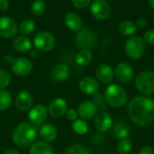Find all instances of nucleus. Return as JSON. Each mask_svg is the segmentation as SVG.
Here are the masks:
<instances>
[{
    "instance_id": "f257e3e1",
    "label": "nucleus",
    "mask_w": 154,
    "mask_h": 154,
    "mask_svg": "<svg viewBox=\"0 0 154 154\" xmlns=\"http://www.w3.org/2000/svg\"><path fill=\"white\" fill-rule=\"evenodd\" d=\"M131 120L137 125L148 127L154 122V100L148 97H135L128 105Z\"/></svg>"
},
{
    "instance_id": "f03ea898",
    "label": "nucleus",
    "mask_w": 154,
    "mask_h": 154,
    "mask_svg": "<svg viewBox=\"0 0 154 154\" xmlns=\"http://www.w3.org/2000/svg\"><path fill=\"white\" fill-rule=\"evenodd\" d=\"M37 136L35 126L28 122L19 124L13 132L12 139L15 145L21 148H25L31 145Z\"/></svg>"
},
{
    "instance_id": "7ed1b4c3",
    "label": "nucleus",
    "mask_w": 154,
    "mask_h": 154,
    "mask_svg": "<svg viewBox=\"0 0 154 154\" xmlns=\"http://www.w3.org/2000/svg\"><path fill=\"white\" fill-rule=\"evenodd\" d=\"M127 93L118 84H111L105 90V100L113 107H122L127 102Z\"/></svg>"
},
{
    "instance_id": "20e7f679",
    "label": "nucleus",
    "mask_w": 154,
    "mask_h": 154,
    "mask_svg": "<svg viewBox=\"0 0 154 154\" xmlns=\"http://www.w3.org/2000/svg\"><path fill=\"white\" fill-rule=\"evenodd\" d=\"M146 50V43L144 42L143 39L140 36L133 35L131 36L125 44V53L134 60L141 59Z\"/></svg>"
},
{
    "instance_id": "39448f33",
    "label": "nucleus",
    "mask_w": 154,
    "mask_h": 154,
    "mask_svg": "<svg viewBox=\"0 0 154 154\" xmlns=\"http://www.w3.org/2000/svg\"><path fill=\"white\" fill-rule=\"evenodd\" d=\"M55 37L54 35L47 31H42L36 33L33 37V46L39 52H48L51 51L55 46Z\"/></svg>"
},
{
    "instance_id": "423d86ee",
    "label": "nucleus",
    "mask_w": 154,
    "mask_h": 154,
    "mask_svg": "<svg viewBox=\"0 0 154 154\" xmlns=\"http://www.w3.org/2000/svg\"><path fill=\"white\" fill-rule=\"evenodd\" d=\"M97 34L89 29H83L79 31L75 38V44L80 50H89L97 43Z\"/></svg>"
},
{
    "instance_id": "0eeeda50",
    "label": "nucleus",
    "mask_w": 154,
    "mask_h": 154,
    "mask_svg": "<svg viewBox=\"0 0 154 154\" xmlns=\"http://www.w3.org/2000/svg\"><path fill=\"white\" fill-rule=\"evenodd\" d=\"M135 87L143 95H152L154 93V73L152 71H143L135 79Z\"/></svg>"
},
{
    "instance_id": "6e6552de",
    "label": "nucleus",
    "mask_w": 154,
    "mask_h": 154,
    "mask_svg": "<svg viewBox=\"0 0 154 154\" xmlns=\"http://www.w3.org/2000/svg\"><path fill=\"white\" fill-rule=\"evenodd\" d=\"M90 11L94 18L103 21L109 17L111 14V6L106 0H94L91 2Z\"/></svg>"
},
{
    "instance_id": "1a4fd4ad",
    "label": "nucleus",
    "mask_w": 154,
    "mask_h": 154,
    "mask_svg": "<svg viewBox=\"0 0 154 154\" xmlns=\"http://www.w3.org/2000/svg\"><path fill=\"white\" fill-rule=\"evenodd\" d=\"M18 32L16 22L9 16H0V36L5 39L14 37Z\"/></svg>"
},
{
    "instance_id": "9d476101",
    "label": "nucleus",
    "mask_w": 154,
    "mask_h": 154,
    "mask_svg": "<svg viewBox=\"0 0 154 154\" xmlns=\"http://www.w3.org/2000/svg\"><path fill=\"white\" fill-rule=\"evenodd\" d=\"M11 69L17 76H27L32 71L33 65L29 59L20 57L14 60L11 64Z\"/></svg>"
},
{
    "instance_id": "9b49d317",
    "label": "nucleus",
    "mask_w": 154,
    "mask_h": 154,
    "mask_svg": "<svg viewBox=\"0 0 154 154\" xmlns=\"http://www.w3.org/2000/svg\"><path fill=\"white\" fill-rule=\"evenodd\" d=\"M134 69L127 62H120L116 65L115 69V76L116 79L124 84L129 83L134 78Z\"/></svg>"
},
{
    "instance_id": "f8f14e48",
    "label": "nucleus",
    "mask_w": 154,
    "mask_h": 154,
    "mask_svg": "<svg viewBox=\"0 0 154 154\" xmlns=\"http://www.w3.org/2000/svg\"><path fill=\"white\" fill-rule=\"evenodd\" d=\"M98 111L97 106L91 100H85L79 105L78 115L83 120H90L94 118Z\"/></svg>"
},
{
    "instance_id": "ddd939ff",
    "label": "nucleus",
    "mask_w": 154,
    "mask_h": 154,
    "mask_svg": "<svg viewBox=\"0 0 154 154\" xmlns=\"http://www.w3.org/2000/svg\"><path fill=\"white\" fill-rule=\"evenodd\" d=\"M48 109L43 105H36L33 106L28 114V118L31 124L33 125H40L48 117Z\"/></svg>"
},
{
    "instance_id": "4468645a",
    "label": "nucleus",
    "mask_w": 154,
    "mask_h": 154,
    "mask_svg": "<svg viewBox=\"0 0 154 154\" xmlns=\"http://www.w3.org/2000/svg\"><path fill=\"white\" fill-rule=\"evenodd\" d=\"M68 111V105L66 100L63 98H55L53 99L48 107V113L53 118H60L66 115Z\"/></svg>"
},
{
    "instance_id": "2eb2a0df",
    "label": "nucleus",
    "mask_w": 154,
    "mask_h": 154,
    "mask_svg": "<svg viewBox=\"0 0 154 154\" xmlns=\"http://www.w3.org/2000/svg\"><path fill=\"white\" fill-rule=\"evenodd\" d=\"M95 127L97 131L101 133L108 132L113 125V119L110 114L107 112L102 111L95 116Z\"/></svg>"
},
{
    "instance_id": "dca6fc26",
    "label": "nucleus",
    "mask_w": 154,
    "mask_h": 154,
    "mask_svg": "<svg viewBox=\"0 0 154 154\" xmlns=\"http://www.w3.org/2000/svg\"><path fill=\"white\" fill-rule=\"evenodd\" d=\"M79 89L88 95H94L99 91L100 85L93 77H84L79 82Z\"/></svg>"
},
{
    "instance_id": "f3484780",
    "label": "nucleus",
    "mask_w": 154,
    "mask_h": 154,
    "mask_svg": "<svg viewBox=\"0 0 154 154\" xmlns=\"http://www.w3.org/2000/svg\"><path fill=\"white\" fill-rule=\"evenodd\" d=\"M32 97L28 91H21L15 97L14 105L19 111L25 112L32 107Z\"/></svg>"
},
{
    "instance_id": "a211bd4d",
    "label": "nucleus",
    "mask_w": 154,
    "mask_h": 154,
    "mask_svg": "<svg viewBox=\"0 0 154 154\" xmlns=\"http://www.w3.org/2000/svg\"><path fill=\"white\" fill-rule=\"evenodd\" d=\"M96 76L98 81L103 84H109L114 79L115 71L107 64H101L97 68Z\"/></svg>"
},
{
    "instance_id": "6ab92c4d",
    "label": "nucleus",
    "mask_w": 154,
    "mask_h": 154,
    "mask_svg": "<svg viewBox=\"0 0 154 154\" xmlns=\"http://www.w3.org/2000/svg\"><path fill=\"white\" fill-rule=\"evenodd\" d=\"M65 25L72 32H79L81 30L83 22L81 16L75 12H69L64 17Z\"/></svg>"
},
{
    "instance_id": "aec40b11",
    "label": "nucleus",
    "mask_w": 154,
    "mask_h": 154,
    "mask_svg": "<svg viewBox=\"0 0 154 154\" xmlns=\"http://www.w3.org/2000/svg\"><path fill=\"white\" fill-rule=\"evenodd\" d=\"M69 73L70 70L68 65L64 63H59L52 68L51 76L53 80L57 82H63L69 77Z\"/></svg>"
},
{
    "instance_id": "412c9836",
    "label": "nucleus",
    "mask_w": 154,
    "mask_h": 154,
    "mask_svg": "<svg viewBox=\"0 0 154 154\" xmlns=\"http://www.w3.org/2000/svg\"><path fill=\"white\" fill-rule=\"evenodd\" d=\"M13 46L17 51L25 53L32 50V43L27 36L20 35V36H17L14 38V40L13 42Z\"/></svg>"
},
{
    "instance_id": "4be33fe9",
    "label": "nucleus",
    "mask_w": 154,
    "mask_h": 154,
    "mask_svg": "<svg viewBox=\"0 0 154 154\" xmlns=\"http://www.w3.org/2000/svg\"><path fill=\"white\" fill-rule=\"evenodd\" d=\"M113 134L117 139H126L130 135V128L128 124L124 120H118L116 122L113 127Z\"/></svg>"
},
{
    "instance_id": "5701e85b",
    "label": "nucleus",
    "mask_w": 154,
    "mask_h": 154,
    "mask_svg": "<svg viewBox=\"0 0 154 154\" xmlns=\"http://www.w3.org/2000/svg\"><path fill=\"white\" fill-rule=\"evenodd\" d=\"M40 135L44 142H54L58 136V131L56 127L51 124L43 125L40 129Z\"/></svg>"
},
{
    "instance_id": "b1692460",
    "label": "nucleus",
    "mask_w": 154,
    "mask_h": 154,
    "mask_svg": "<svg viewBox=\"0 0 154 154\" xmlns=\"http://www.w3.org/2000/svg\"><path fill=\"white\" fill-rule=\"evenodd\" d=\"M29 154H53V150L47 142L39 141L30 147Z\"/></svg>"
},
{
    "instance_id": "393cba45",
    "label": "nucleus",
    "mask_w": 154,
    "mask_h": 154,
    "mask_svg": "<svg viewBox=\"0 0 154 154\" xmlns=\"http://www.w3.org/2000/svg\"><path fill=\"white\" fill-rule=\"evenodd\" d=\"M137 26L135 23L130 20H124L119 23L118 30L125 36H133L137 32Z\"/></svg>"
},
{
    "instance_id": "a878e982",
    "label": "nucleus",
    "mask_w": 154,
    "mask_h": 154,
    "mask_svg": "<svg viewBox=\"0 0 154 154\" xmlns=\"http://www.w3.org/2000/svg\"><path fill=\"white\" fill-rule=\"evenodd\" d=\"M35 27H36V24H35L34 21L30 18H26L19 23L18 32L21 35L26 36V35L31 34L35 30Z\"/></svg>"
},
{
    "instance_id": "bb28decb",
    "label": "nucleus",
    "mask_w": 154,
    "mask_h": 154,
    "mask_svg": "<svg viewBox=\"0 0 154 154\" xmlns=\"http://www.w3.org/2000/svg\"><path fill=\"white\" fill-rule=\"evenodd\" d=\"M93 60V54L89 50H80L75 58L76 63L79 66H87Z\"/></svg>"
},
{
    "instance_id": "cd10ccee",
    "label": "nucleus",
    "mask_w": 154,
    "mask_h": 154,
    "mask_svg": "<svg viewBox=\"0 0 154 154\" xmlns=\"http://www.w3.org/2000/svg\"><path fill=\"white\" fill-rule=\"evenodd\" d=\"M72 129L77 134L84 135L88 131V125L83 119H77L72 124Z\"/></svg>"
},
{
    "instance_id": "c85d7f7f",
    "label": "nucleus",
    "mask_w": 154,
    "mask_h": 154,
    "mask_svg": "<svg viewBox=\"0 0 154 154\" xmlns=\"http://www.w3.org/2000/svg\"><path fill=\"white\" fill-rule=\"evenodd\" d=\"M12 104V95L7 90H0V111L6 110Z\"/></svg>"
},
{
    "instance_id": "c756f323",
    "label": "nucleus",
    "mask_w": 154,
    "mask_h": 154,
    "mask_svg": "<svg viewBox=\"0 0 154 154\" xmlns=\"http://www.w3.org/2000/svg\"><path fill=\"white\" fill-rule=\"evenodd\" d=\"M133 149L132 142L129 139H122L116 145V151L119 154H129Z\"/></svg>"
},
{
    "instance_id": "7c9ffc66",
    "label": "nucleus",
    "mask_w": 154,
    "mask_h": 154,
    "mask_svg": "<svg viewBox=\"0 0 154 154\" xmlns=\"http://www.w3.org/2000/svg\"><path fill=\"white\" fill-rule=\"evenodd\" d=\"M45 10H46V3L43 0H35L31 6V11L32 14H34L35 16L42 15Z\"/></svg>"
},
{
    "instance_id": "2f4dec72",
    "label": "nucleus",
    "mask_w": 154,
    "mask_h": 154,
    "mask_svg": "<svg viewBox=\"0 0 154 154\" xmlns=\"http://www.w3.org/2000/svg\"><path fill=\"white\" fill-rule=\"evenodd\" d=\"M65 154H90L88 149H87L85 146L80 144H74L69 146Z\"/></svg>"
},
{
    "instance_id": "473e14b6",
    "label": "nucleus",
    "mask_w": 154,
    "mask_h": 154,
    "mask_svg": "<svg viewBox=\"0 0 154 154\" xmlns=\"http://www.w3.org/2000/svg\"><path fill=\"white\" fill-rule=\"evenodd\" d=\"M11 81L10 74L4 69L0 68V89L5 88L9 86Z\"/></svg>"
},
{
    "instance_id": "72a5a7b5",
    "label": "nucleus",
    "mask_w": 154,
    "mask_h": 154,
    "mask_svg": "<svg viewBox=\"0 0 154 154\" xmlns=\"http://www.w3.org/2000/svg\"><path fill=\"white\" fill-rule=\"evenodd\" d=\"M93 102L97 106L98 108L104 109L106 107V105H105V97L102 94L98 93V92L96 93V94H94Z\"/></svg>"
},
{
    "instance_id": "f704fd0d",
    "label": "nucleus",
    "mask_w": 154,
    "mask_h": 154,
    "mask_svg": "<svg viewBox=\"0 0 154 154\" xmlns=\"http://www.w3.org/2000/svg\"><path fill=\"white\" fill-rule=\"evenodd\" d=\"M72 5L78 9H85L91 5L92 0H71Z\"/></svg>"
},
{
    "instance_id": "c9c22d12",
    "label": "nucleus",
    "mask_w": 154,
    "mask_h": 154,
    "mask_svg": "<svg viewBox=\"0 0 154 154\" xmlns=\"http://www.w3.org/2000/svg\"><path fill=\"white\" fill-rule=\"evenodd\" d=\"M143 41L149 45H154V30H148L143 34Z\"/></svg>"
},
{
    "instance_id": "e433bc0d",
    "label": "nucleus",
    "mask_w": 154,
    "mask_h": 154,
    "mask_svg": "<svg viewBox=\"0 0 154 154\" xmlns=\"http://www.w3.org/2000/svg\"><path fill=\"white\" fill-rule=\"evenodd\" d=\"M66 116L69 120L70 121H76L78 119V112L74 109H69L66 113Z\"/></svg>"
},
{
    "instance_id": "4c0bfd02",
    "label": "nucleus",
    "mask_w": 154,
    "mask_h": 154,
    "mask_svg": "<svg viewBox=\"0 0 154 154\" xmlns=\"http://www.w3.org/2000/svg\"><path fill=\"white\" fill-rule=\"evenodd\" d=\"M137 28H140V29H144L147 27V20L144 19V18H140L137 20V22L135 23Z\"/></svg>"
},
{
    "instance_id": "58836bf2",
    "label": "nucleus",
    "mask_w": 154,
    "mask_h": 154,
    "mask_svg": "<svg viewBox=\"0 0 154 154\" xmlns=\"http://www.w3.org/2000/svg\"><path fill=\"white\" fill-rule=\"evenodd\" d=\"M139 154H154V150L151 146H144L140 150Z\"/></svg>"
},
{
    "instance_id": "ea45409f",
    "label": "nucleus",
    "mask_w": 154,
    "mask_h": 154,
    "mask_svg": "<svg viewBox=\"0 0 154 154\" xmlns=\"http://www.w3.org/2000/svg\"><path fill=\"white\" fill-rule=\"evenodd\" d=\"M9 7L8 0H0V11H6Z\"/></svg>"
},
{
    "instance_id": "a19ab883",
    "label": "nucleus",
    "mask_w": 154,
    "mask_h": 154,
    "mask_svg": "<svg viewBox=\"0 0 154 154\" xmlns=\"http://www.w3.org/2000/svg\"><path fill=\"white\" fill-rule=\"evenodd\" d=\"M4 60H5V61L6 63H10V64H12V62L14 61V58L12 55H5V56L4 57Z\"/></svg>"
},
{
    "instance_id": "79ce46f5",
    "label": "nucleus",
    "mask_w": 154,
    "mask_h": 154,
    "mask_svg": "<svg viewBox=\"0 0 154 154\" xmlns=\"http://www.w3.org/2000/svg\"><path fill=\"white\" fill-rule=\"evenodd\" d=\"M38 55H39V51H38L36 49L31 50V51H30V56H31L32 58H37Z\"/></svg>"
},
{
    "instance_id": "37998d69",
    "label": "nucleus",
    "mask_w": 154,
    "mask_h": 154,
    "mask_svg": "<svg viewBox=\"0 0 154 154\" xmlns=\"http://www.w3.org/2000/svg\"><path fill=\"white\" fill-rule=\"evenodd\" d=\"M3 154H20L16 150H14V149H9L7 151H5Z\"/></svg>"
},
{
    "instance_id": "c03bdc74",
    "label": "nucleus",
    "mask_w": 154,
    "mask_h": 154,
    "mask_svg": "<svg viewBox=\"0 0 154 154\" xmlns=\"http://www.w3.org/2000/svg\"><path fill=\"white\" fill-rule=\"evenodd\" d=\"M149 4H150L151 7L154 9V0H149Z\"/></svg>"
},
{
    "instance_id": "a18cd8bd",
    "label": "nucleus",
    "mask_w": 154,
    "mask_h": 154,
    "mask_svg": "<svg viewBox=\"0 0 154 154\" xmlns=\"http://www.w3.org/2000/svg\"><path fill=\"white\" fill-rule=\"evenodd\" d=\"M53 154H60V153H53Z\"/></svg>"
},
{
    "instance_id": "49530a36",
    "label": "nucleus",
    "mask_w": 154,
    "mask_h": 154,
    "mask_svg": "<svg viewBox=\"0 0 154 154\" xmlns=\"http://www.w3.org/2000/svg\"><path fill=\"white\" fill-rule=\"evenodd\" d=\"M153 20H154V16H153Z\"/></svg>"
}]
</instances>
